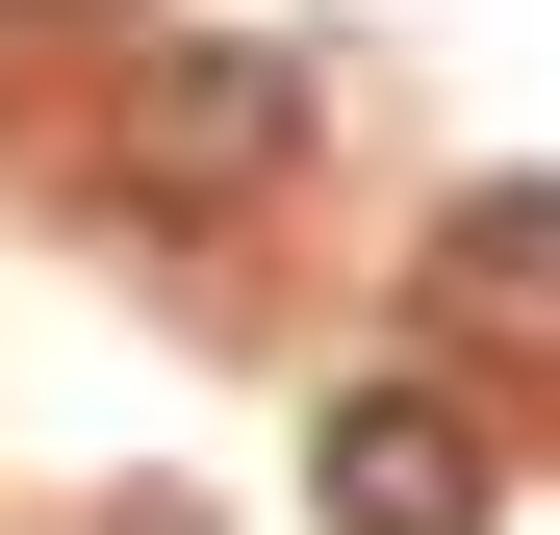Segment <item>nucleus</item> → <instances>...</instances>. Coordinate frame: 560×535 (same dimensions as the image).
I'll use <instances>...</instances> for the list:
<instances>
[{"mask_svg":"<svg viewBox=\"0 0 560 535\" xmlns=\"http://www.w3.org/2000/svg\"><path fill=\"white\" fill-rule=\"evenodd\" d=\"M306 510H331V535H485L510 460H485L458 383H331V408H306Z\"/></svg>","mask_w":560,"mask_h":535,"instance_id":"2","label":"nucleus"},{"mask_svg":"<svg viewBox=\"0 0 560 535\" xmlns=\"http://www.w3.org/2000/svg\"><path fill=\"white\" fill-rule=\"evenodd\" d=\"M26 26H103V0H26Z\"/></svg>","mask_w":560,"mask_h":535,"instance_id":"4","label":"nucleus"},{"mask_svg":"<svg viewBox=\"0 0 560 535\" xmlns=\"http://www.w3.org/2000/svg\"><path fill=\"white\" fill-rule=\"evenodd\" d=\"M433 332L510 357V383H560V178H458L433 205Z\"/></svg>","mask_w":560,"mask_h":535,"instance_id":"3","label":"nucleus"},{"mask_svg":"<svg viewBox=\"0 0 560 535\" xmlns=\"http://www.w3.org/2000/svg\"><path fill=\"white\" fill-rule=\"evenodd\" d=\"M306 178V51H128V103H103V205L153 230H230Z\"/></svg>","mask_w":560,"mask_h":535,"instance_id":"1","label":"nucleus"}]
</instances>
